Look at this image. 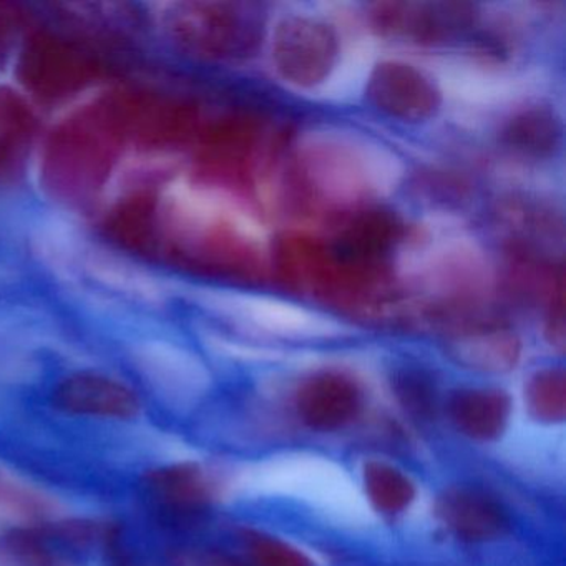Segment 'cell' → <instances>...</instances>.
I'll return each instance as SVG.
<instances>
[{"label": "cell", "instance_id": "cell-9", "mask_svg": "<svg viewBox=\"0 0 566 566\" xmlns=\"http://www.w3.org/2000/svg\"><path fill=\"white\" fill-rule=\"evenodd\" d=\"M376 64V49L370 42L359 41L347 49L339 65L321 85L317 97L326 102H350L363 92Z\"/></svg>", "mask_w": 566, "mask_h": 566}, {"label": "cell", "instance_id": "cell-1", "mask_svg": "<svg viewBox=\"0 0 566 566\" xmlns=\"http://www.w3.org/2000/svg\"><path fill=\"white\" fill-rule=\"evenodd\" d=\"M437 518L462 542L485 543L510 532L509 513L502 503L476 486H450L436 503Z\"/></svg>", "mask_w": 566, "mask_h": 566}, {"label": "cell", "instance_id": "cell-12", "mask_svg": "<svg viewBox=\"0 0 566 566\" xmlns=\"http://www.w3.org/2000/svg\"><path fill=\"white\" fill-rule=\"evenodd\" d=\"M195 566H243L234 559L228 558V556L210 555L205 556L201 562H198Z\"/></svg>", "mask_w": 566, "mask_h": 566}, {"label": "cell", "instance_id": "cell-5", "mask_svg": "<svg viewBox=\"0 0 566 566\" xmlns=\"http://www.w3.org/2000/svg\"><path fill=\"white\" fill-rule=\"evenodd\" d=\"M447 410L463 436L476 442H493L509 426L512 400L502 390H460L450 397Z\"/></svg>", "mask_w": 566, "mask_h": 566}, {"label": "cell", "instance_id": "cell-6", "mask_svg": "<svg viewBox=\"0 0 566 566\" xmlns=\"http://www.w3.org/2000/svg\"><path fill=\"white\" fill-rule=\"evenodd\" d=\"M55 403L75 416L130 419L138 413V400L130 390L94 377L65 382L55 394Z\"/></svg>", "mask_w": 566, "mask_h": 566}, {"label": "cell", "instance_id": "cell-8", "mask_svg": "<svg viewBox=\"0 0 566 566\" xmlns=\"http://www.w3.org/2000/svg\"><path fill=\"white\" fill-rule=\"evenodd\" d=\"M363 483L367 499L384 515H400L416 500V483L402 470L382 460L364 463Z\"/></svg>", "mask_w": 566, "mask_h": 566}, {"label": "cell", "instance_id": "cell-7", "mask_svg": "<svg viewBox=\"0 0 566 566\" xmlns=\"http://www.w3.org/2000/svg\"><path fill=\"white\" fill-rule=\"evenodd\" d=\"M148 496L168 512L190 513L203 509L213 499V485L195 463H178L148 473Z\"/></svg>", "mask_w": 566, "mask_h": 566}, {"label": "cell", "instance_id": "cell-4", "mask_svg": "<svg viewBox=\"0 0 566 566\" xmlns=\"http://www.w3.org/2000/svg\"><path fill=\"white\" fill-rule=\"evenodd\" d=\"M217 306L224 313L238 314L256 326L276 331V333L313 334L314 331H321L327 326V321L319 314L276 297L223 294L218 297Z\"/></svg>", "mask_w": 566, "mask_h": 566}, {"label": "cell", "instance_id": "cell-2", "mask_svg": "<svg viewBox=\"0 0 566 566\" xmlns=\"http://www.w3.org/2000/svg\"><path fill=\"white\" fill-rule=\"evenodd\" d=\"M363 410L359 387L343 376H317L296 396V413L304 426L317 432H334L350 426Z\"/></svg>", "mask_w": 566, "mask_h": 566}, {"label": "cell", "instance_id": "cell-10", "mask_svg": "<svg viewBox=\"0 0 566 566\" xmlns=\"http://www.w3.org/2000/svg\"><path fill=\"white\" fill-rule=\"evenodd\" d=\"M526 409L542 423H562L566 417V384L562 373L538 374L526 387Z\"/></svg>", "mask_w": 566, "mask_h": 566}, {"label": "cell", "instance_id": "cell-3", "mask_svg": "<svg viewBox=\"0 0 566 566\" xmlns=\"http://www.w3.org/2000/svg\"><path fill=\"white\" fill-rule=\"evenodd\" d=\"M535 78L472 65H449L440 75L443 91L467 107H500L525 97Z\"/></svg>", "mask_w": 566, "mask_h": 566}, {"label": "cell", "instance_id": "cell-11", "mask_svg": "<svg viewBox=\"0 0 566 566\" xmlns=\"http://www.w3.org/2000/svg\"><path fill=\"white\" fill-rule=\"evenodd\" d=\"M247 546L254 566H316L303 549L266 533H248Z\"/></svg>", "mask_w": 566, "mask_h": 566}]
</instances>
